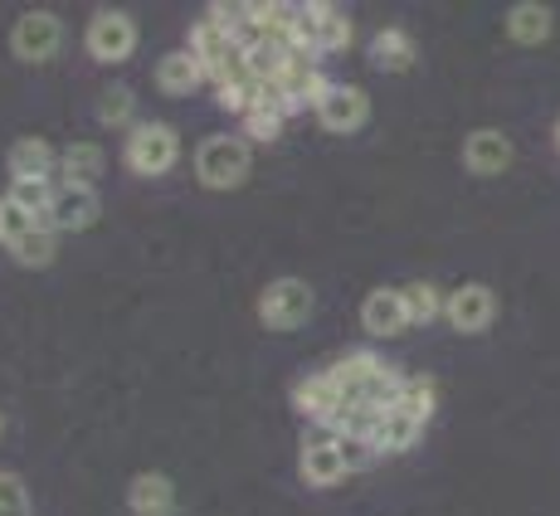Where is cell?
<instances>
[{"label": "cell", "mask_w": 560, "mask_h": 516, "mask_svg": "<svg viewBox=\"0 0 560 516\" xmlns=\"http://www.w3.org/2000/svg\"><path fill=\"white\" fill-rule=\"evenodd\" d=\"M444 321L458 337H482L498 321V293L488 283H458L444 303Z\"/></svg>", "instance_id": "cell-7"}, {"label": "cell", "mask_w": 560, "mask_h": 516, "mask_svg": "<svg viewBox=\"0 0 560 516\" xmlns=\"http://www.w3.org/2000/svg\"><path fill=\"white\" fill-rule=\"evenodd\" d=\"M0 429H5V414H0Z\"/></svg>", "instance_id": "cell-32"}, {"label": "cell", "mask_w": 560, "mask_h": 516, "mask_svg": "<svg viewBox=\"0 0 560 516\" xmlns=\"http://www.w3.org/2000/svg\"><path fill=\"white\" fill-rule=\"evenodd\" d=\"M556 152H560V122H556Z\"/></svg>", "instance_id": "cell-31"}, {"label": "cell", "mask_w": 560, "mask_h": 516, "mask_svg": "<svg viewBox=\"0 0 560 516\" xmlns=\"http://www.w3.org/2000/svg\"><path fill=\"white\" fill-rule=\"evenodd\" d=\"M502 30H508L512 45L536 49V45H546V39H551L556 15H551V5H536V0H522V5H512V10H508Z\"/></svg>", "instance_id": "cell-19"}, {"label": "cell", "mask_w": 560, "mask_h": 516, "mask_svg": "<svg viewBox=\"0 0 560 516\" xmlns=\"http://www.w3.org/2000/svg\"><path fill=\"white\" fill-rule=\"evenodd\" d=\"M424 438V424L419 419H409V414H400V410H385V419H381V429H375V454L381 458H400V454H409V448Z\"/></svg>", "instance_id": "cell-21"}, {"label": "cell", "mask_w": 560, "mask_h": 516, "mask_svg": "<svg viewBox=\"0 0 560 516\" xmlns=\"http://www.w3.org/2000/svg\"><path fill=\"white\" fill-rule=\"evenodd\" d=\"M0 244H5V196H0Z\"/></svg>", "instance_id": "cell-30"}, {"label": "cell", "mask_w": 560, "mask_h": 516, "mask_svg": "<svg viewBox=\"0 0 560 516\" xmlns=\"http://www.w3.org/2000/svg\"><path fill=\"white\" fill-rule=\"evenodd\" d=\"M444 303H448V293L439 283H429V278L405 283V307H409V321H415V327H434V321H444Z\"/></svg>", "instance_id": "cell-25"}, {"label": "cell", "mask_w": 560, "mask_h": 516, "mask_svg": "<svg viewBox=\"0 0 560 516\" xmlns=\"http://www.w3.org/2000/svg\"><path fill=\"white\" fill-rule=\"evenodd\" d=\"M127 512L132 516H171L176 512V482L166 472H137L127 482Z\"/></svg>", "instance_id": "cell-17"}, {"label": "cell", "mask_w": 560, "mask_h": 516, "mask_svg": "<svg viewBox=\"0 0 560 516\" xmlns=\"http://www.w3.org/2000/svg\"><path fill=\"white\" fill-rule=\"evenodd\" d=\"M317 312V293L303 278H273V283L258 293V321L268 331H303Z\"/></svg>", "instance_id": "cell-5"}, {"label": "cell", "mask_w": 560, "mask_h": 516, "mask_svg": "<svg viewBox=\"0 0 560 516\" xmlns=\"http://www.w3.org/2000/svg\"><path fill=\"white\" fill-rule=\"evenodd\" d=\"M317 122H322V132H331V137H357L361 127L371 122V98H365V89L337 83V89L317 103Z\"/></svg>", "instance_id": "cell-10"}, {"label": "cell", "mask_w": 560, "mask_h": 516, "mask_svg": "<svg viewBox=\"0 0 560 516\" xmlns=\"http://www.w3.org/2000/svg\"><path fill=\"white\" fill-rule=\"evenodd\" d=\"M54 196H59V180H10V190H5L10 206L25 210L30 220H39V224H49Z\"/></svg>", "instance_id": "cell-24"}, {"label": "cell", "mask_w": 560, "mask_h": 516, "mask_svg": "<svg viewBox=\"0 0 560 516\" xmlns=\"http://www.w3.org/2000/svg\"><path fill=\"white\" fill-rule=\"evenodd\" d=\"M63 49V20L54 10H25V15L10 25V54L20 63H49Z\"/></svg>", "instance_id": "cell-6"}, {"label": "cell", "mask_w": 560, "mask_h": 516, "mask_svg": "<svg viewBox=\"0 0 560 516\" xmlns=\"http://www.w3.org/2000/svg\"><path fill=\"white\" fill-rule=\"evenodd\" d=\"M254 171V146L240 132H214L196 146V180L205 190H240Z\"/></svg>", "instance_id": "cell-2"}, {"label": "cell", "mask_w": 560, "mask_h": 516, "mask_svg": "<svg viewBox=\"0 0 560 516\" xmlns=\"http://www.w3.org/2000/svg\"><path fill=\"white\" fill-rule=\"evenodd\" d=\"M395 410L409 414V419H419V424H429V419H434V410H439V385L429 380V375H405Z\"/></svg>", "instance_id": "cell-26"}, {"label": "cell", "mask_w": 560, "mask_h": 516, "mask_svg": "<svg viewBox=\"0 0 560 516\" xmlns=\"http://www.w3.org/2000/svg\"><path fill=\"white\" fill-rule=\"evenodd\" d=\"M107 171V152L98 142H69L59 152V186H83V190H98Z\"/></svg>", "instance_id": "cell-16"}, {"label": "cell", "mask_w": 560, "mask_h": 516, "mask_svg": "<svg viewBox=\"0 0 560 516\" xmlns=\"http://www.w3.org/2000/svg\"><path fill=\"white\" fill-rule=\"evenodd\" d=\"M93 117H98V127L132 132L137 127V93L127 89V83H107V89L98 93V103H93Z\"/></svg>", "instance_id": "cell-22"}, {"label": "cell", "mask_w": 560, "mask_h": 516, "mask_svg": "<svg viewBox=\"0 0 560 516\" xmlns=\"http://www.w3.org/2000/svg\"><path fill=\"white\" fill-rule=\"evenodd\" d=\"M122 161L132 176L142 180H156V176H171L180 161V132L171 122H137L132 132L122 137Z\"/></svg>", "instance_id": "cell-3"}, {"label": "cell", "mask_w": 560, "mask_h": 516, "mask_svg": "<svg viewBox=\"0 0 560 516\" xmlns=\"http://www.w3.org/2000/svg\"><path fill=\"white\" fill-rule=\"evenodd\" d=\"M298 478H303L312 492H327V488H337V482H347L351 464H347V454H341V438H331V434L307 438L303 454H298Z\"/></svg>", "instance_id": "cell-9"}, {"label": "cell", "mask_w": 560, "mask_h": 516, "mask_svg": "<svg viewBox=\"0 0 560 516\" xmlns=\"http://www.w3.org/2000/svg\"><path fill=\"white\" fill-rule=\"evenodd\" d=\"M512 137L498 132V127H478V132L463 137V166L472 176H502L512 166Z\"/></svg>", "instance_id": "cell-12"}, {"label": "cell", "mask_w": 560, "mask_h": 516, "mask_svg": "<svg viewBox=\"0 0 560 516\" xmlns=\"http://www.w3.org/2000/svg\"><path fill=\"white\" fill-rule=\"evenodd\" d=\"M10 180H59V152L45 137H15L5 152Z\"/></svg>", "instance_id": "cell-13"}, {"label": "cell", "mask_w": 560, "mask_h": 516, "mask_svg": "<svg viewBox=\"0 0 560 516\" xmlns=\"http://www.w3.org/2000/svg\"><path fill=\"white\" fill-rule=\"evenodd\" d=\"M365 54H371V63L381 73H409V69H415V59H419V45L409 39V30L385 25V30H375V35H371Z\"/></svg>", "instance_id": "cell-18"}, {"label": "cell", "mask_w": 560, "mask_h": 516, "mask_svg": "<svg viewBox=\"0 0 560 516\" xmlns=\"http://www.w3.org/2000/svg\"><path fill=\"white\" fill-rule=\"evenodd\" d=\"M331 385L341 390L347 404H371V410H395L400 400V385H405V371H395L390 361H381L375 351H341L337 361L327 365Z\"/></svg>", "instance_id": "cell-1"}, {"label": "cell", "mask_w": 560, "mask_h": 516, "mask_svg": "<svg viewBox=\"0 0 560 516\" xmlns=\"http://www.w3.org/2000/svg\"><path fill=\"white\" fill-rule=\"evenodd\" d=\"M312 20H317V49L322 54H347L357 45V25H351V15L341 5H331V0H312Z\"/></svg>", "instance_id": "cell-20"}, {"label": "cell", "mask_w": 560, "mask_h": 516, "mask_svg": "<svg viewBox=\"0 0 560 516\" xmlns=\"http://www.w3.org/2000/svg\"><path fill=\"white\" fill-rule=\"evenodd\" d=\"M214 103L224 107V113L244 117L249 107L258 103V79H240V83H214Z\"/></svg>", "instance_id": "cell-28"}, {"label": "cell", "mask_w": 560, "mask_h": 516, "mask_svg": "<svg viewBox=\"0 0 560 516\" xmlns=\"http://www.w3.org/2000/svg\"><path fill=\"white\" fill-rule=\"evenodd\" d=\"M341 404H347V400H341V390L331 385L327 371H312V375H303V380L293 385V410L303 414L307 424H317V429L327 424V419L337 414Z\"/></svg>", "instance_id": "cell-15"}, {"label": "cell", "mask_w": 560, "mask_h": 516, "mask_svg": "<svg viewBox=\"0 0 560 516\" xmlns=\"http://www.w3.org/2000/svg\"><path fill=\"white\" fill-rule=\"evenodd\" d=\"M415 327L405 307V288H371L361 303V331L371 341H395Z\"/></svg>", "instance_id": "cell-8"}, {"label": "cell", "mask_w": 560, "mask_h": 516, "mask_svg": "<svg viewBox=\"0 0 560 516\" xmlns=\"http://www.w3.org/2000/svg\"><path fill=\"white\" fill-rule=\"evenodd\" d=\"M283 122H288V117L278 113V107L254 103L249 113L240 117V137H244L249 146H268V142H278V137H283Z\"/></svg>", "instance_id": "cell-27"}, {"label": "cell", "mask_w": 560, "mask_h": 516, "mask_svg": "<svg viewBox=\"0 0 560 516\" xmlns=\"http://www.w3.org/2000/svg\"><path fill=\"white\" fill-rule=\"evenodd\" d=\"M205 83H210V73H205V63L190 49H171L156 59V89L166 93V98H190Z\"/></svg>", "instance_id": "cell-14"}, {"label": "cell", "mask_w": 560, "mask_h": 516, "mask_svg": "<svg viewBox=\"0 0 560 516\" xmlns=\"http://www.w3.org/2000/svg\"><path fill=\"white\" fill-rule=\"evenodd\" d=\"M98 214H103L98 190L59 186V196H54V206H49V230L54 234H83L98 224Z\"/></svg>", "instance_id": "cell-11"}, {"label": "cell", "mask_w": 560, "mask_h": 516, "mask_svg": "<svg viewBox=\"0 0 560 516\" xmlns=\"http://www.w3.org/2000/svg\"><path fill=\"white\" fill-rule=\"evenodd\" d=\"M142 45V35H137V20L127 15V10H93L89 25H83V49H89L93 63H127Z\"/></svg>", "instance_id": "cell-4"}, {"label": "cell", "mask_w": 560, "mask_h": 516, "mask_svg": "<svg viewBox=\"0 0 560 516\" xmlns=\"http://www.w3.org/2000/svg\"><path fill=\"white\" fill-rule=\"evenodd\" d=\"M5 249H10V258H15L20 268H49L54 258H59V234H54L49 224H39V230H30V234H20V239H10Z\"/></svg>", "instance_id": "cell-23"}, {"label": "cell", "mask_w": 560, "mask_h": 516, "mask_svg": "<svg viewBox=\"0 0 560 516\" xmlns=\"http://www.w3.org/2000/svg\"><path fill=\"white\" fill-rule=\"evenodd\" d=\"M0 516H30V488L10 468H0Z\"/></svg>", "instance_id": "cell-29"}]
</instances>
